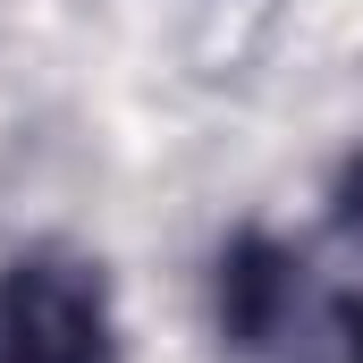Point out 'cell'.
Wrapping results in <instances>:
<instances>
[{
	"mask_svg": "<svg viewBox=\"0 0 363 363\" xmlns=\"http://www.w3.org/2000/svg\"><path fill=\"white\" fill-rule=\"evenodd\" d=\"M355 363H363V330H355Z\"/></svg>",
	"mask_w": 363,
	"mask_h": 363,
	"instance_id": "3957f363",
	"label": "cell"
},
{
	"mask_svg": "<svg viewBox=\"0 0 363 363\" xmlns=\"http://www.w3.org/2000/svg\"><path fill=\"white\" fill-rule=\"evenodd\" d=\"M0 363H110V287L77 254L0 271Z\"/></svg>",
	"mask_w": 363,
	"mask_h": 363,
	"instance_id": "6da1fadb",
	"label": "cell"
},
{
	"mask_svg": "<svg viewBox=\"0 0 363 363\" xmlns=\"http://www.w3.org/2000/svg\"><path fill=\"white\" fill-rule=\"evenodd\" d=\"M338 228H347V237H363V161L347 169V186H338Z\"/></svg>",
	"mask_w": 363,
	"mask_h": 363,
	"instance_id": "7a4b0ae2",
	"label": "cell"
}]
</instances>
